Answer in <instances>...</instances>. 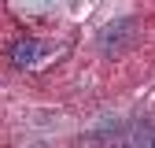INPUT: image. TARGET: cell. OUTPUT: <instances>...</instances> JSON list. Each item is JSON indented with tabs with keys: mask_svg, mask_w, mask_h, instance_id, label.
<instances>
[{
	"mask_svg": "<svg viewBox=\"0 0 155 148\" xmlns=\"http://www.w3.org/2000/svg\"><path fill=\"white\" fill-rule=\"evenodd\" d=\"M137 41V18H118L107 30H100V48L104 52H126Z\"/></svg>",
	"mask_w": 155,
	"mask_h": 148,
	"instance_id": "obj_1",
	"label": "cell"
},
{
	"mask_svg": "<svg viewBox=\"0 0 155 148\" xmlns=\"http://www.w3.org/2000/svg\"><path fill=\"white\" fill-rule=\"evenodd\" d=\"M41 52H45V45H41V41H18V45L11 48L15 63H33V59H37Z\"/></svg>",
	"mask_w": 155,
	"mask_h": 148,
	"instance_id": "obj_2",
	"label": "cell"
}]
</instances>
